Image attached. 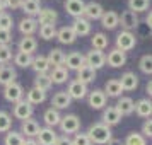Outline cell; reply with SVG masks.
I'll list each match as a JSON object with an SVG mask.
<instances>
[{"label":"cell","instance_id":"1","mask_svg":"<svg viewBox=\"0 0 152 145\" xmlns=\"http://www.w3.org/2000/svg\"><path fill=\"white\" fill-rule=\"evenodd\" d=\"M87 133V137H89L91 144L94 145H106L110 142L111 138H113V133H111V128L108 125L101 123V121H97V123H92L89 126V130L86 131Z\"/></svg>","mask_w":152,"mask_h":145},{"label":"cell","instance_id":"2","mask_svg":"<svg viewBox=\"0 0 152 145\" xmlns=\"http://www.w3.org/2000/svg\"><path fill=\"white\" fill-rule=\"evenodd\" d=\"M58 126H60L62 133H65L69 137L70 133H77L80 130V119H79L77 114H65V116H62Z\"/></svg>","mask_w":152,"mask_h":145},{"label":"cell","instance_id":"3","mask_svg":"<svg viewBox=\"0 0 152 145\" xmlns=\"http://www.w3.org/2000/svg\"><path fill=\"white\" fill-rule=\"evenodd\" d=\"M135 44H137V38H135V34L132 31H121L116 36V50L123 51V53L133 50Z\"/></svg>","mask_w":152,"mask_h":145},{"label":"cell","instance_id":"4","mask_svg":"<svg viewBox=\"0 0 152 145\" xmlns=\"http://www.w3.org/2000/svg\"><path fill=\"white\" fill-rule=\"evenodd\" d=\"M84 58H86V65L94 68L96 72L106 65V55H104V51H99V50L89 51L87 55H84Z\"/></svg>","mask_w":152,"mask_h":145},{"label":"cell","instance_id":"5","mask_svg":"<svg viewBox=\"0 0 152 145\" xmlns=\"http://www.w3.org/2000/svg\"><path fill=\"white\" fill-rule=\"evenodd\" d=\"M4 97L9 103H17V101L24 99V89H22V85L19 82H12V84H9V85H5L4 87Z\"/></svg>","mask_w":152,"mask_h":145},{"label":"cell","instance_id":"6","mask_svg":"<svg viewBox=\"0 0 152 145\" xmlns=\"http://www.w3.org/2000/svg\"><path fill=\"white\" fill-rule=\"evenodd\" d=\"M33 111H34V106H31L26 99H21V101L14 103L12 114H14V118H17V119H22V121H24V119H28V118L33 116Z\"/></svg>","mask_w":152,"mask_h":145},{"label":"cell","instance_id":"7","mask_svg":"<svg viewBox=\"0 0 152 145\" xmlns=\"http://www.w3.org/2000/svg\"><path fill=\"white\" fill-rule=\"evenodd\" d=\"M121 24V28L123 31H132V29H137L138 26V17L135 12H132V10H123L121 15H118V26Z\"/></svg>","mask_w":152,"mask_h":145},{"label":"cell","instance_id":"8","mask_svg":"<svg viewBox=\"0 0 152 145\" xmlns=\"http://www.w3.org/2000/svg\"><path fill=\"white\" fill-rule=\"evenodd\" d=\"M67 94H69L70 99H77V101H80V99H84V97L87 96V85L86 84H82L80 80H72V82L69 84V89L65 90Z\"/></svg>","mask_w":152,"mask_h":145},{"label":"cell","instance_id":"9","mask_svg":"<svg viewBox=\"0 0 152 145\" xmlns=\"http://www.w3.org/2000/svg\"><path fill=\"white\" fill-rule=\"evenodd\" d=\"M86 65V58L80 51H72L69 55H65V62H63V67L67 70H79L80 67Z\"/></svg>","mask_w":152,"mask_h":145},{"label":"cell","instance_id":"10","mask_svg":"<svg viewBox=\"0 0 152 145\" xmlns=\"http://www.w3.org/2000/svg\"><path fill=\"white\" fill-rule=\"evenodd\" d=\"M106 63L113 68H121L126 63V53H123V51H120L116 48L110 50L108 55H106Z\"/></svg>","mask_w":152,"mask_h":145},{"label":"cell","instance_id":"11","mask_svg":"<svg viewBox=\"0 0 152 145\" xmlns=\"http://www.w3.org/2000/svg\"><path fill=\"white\" fill-rule=\"evenodd\" d=\"M104 9L103 5L99 4V2H89V4H86V7H84V14L82 17L84 19H87V21H97V19H101V15H103Z\"/></svg>","mask_w":152,"mask_h":145},{"label":"cell","instance_id":"12","mask_svg":"<svg viewBox=\"0 0 152 145\" xmlns=\"http://www.w3.org/2000/svg\"><path fill=\"white\" fill-rule=\"evenodd\" d=\"M106 101H108V97L101 89H94L87 94V103L92 109H103L106 106Z\"/></svg>","mask_w":152,"mask_h":145},{"label":"cell","instance_id":"13","mask_svg":"<svg viewBox=\"0 0 152 145\" xmlns=\"http://www.w3.org/2000/svg\"><path fill=\"white\" fill-rule=\"evenodd\" d=\"M39 123L33 119V118H28V119H24L21 123V135L24 138H36L38 135V131H39Z\"/></svg>","mask_w":152,"mask_h":145},{"label":"cell","instance_id":"14","mask_svg":"<svg viewBox=\"0 0 152 145\" xmlns=\"http://www.w3.org/2000/svg\"><path fill=\"white\" fill-rule=\"evenodd\" d=\"M56 137L58 135H56V131L53 128L45 126V128H39L38 135H36V142H38V145H53Z\"/></svg>","mask_w":152,"mask_h":145},{"label":"cell","instance_id":"15","mask_svg":"<svg viewBox=\"0 0 152 145\" xmlns=\"http://www.w3.org/2000/svg\"><path fill=\"white\" fill-rule=\"evenodd\" d=\"M63 7L67 10V14H70L74 19H77V17H82L86 2H84V0H65Z\"/></svg>","mask_w":152,"mask_h":145},{"label":"cell","instance_id":"16","mask_svg":"<svg viewBox=\"0 0 152 145\" xmlns=\"http://www.w3.org/2000/svg\"><path fill=\"white\" fill-rule=\"evenodd\" d=\"M115 108H116V111L121 114V116H130L132 113H133V109H135V101H133L132 97L120 96Z\"/></svg>","mask_w":152,"mask_h":145},{"label":"cell","instance_id":"17","mask_svg":"<svg viewBox=\"0 0 152 145\" xmlns=\"http://www.w3.org/2000/svg\"><path fill=\"white\" fill-rule=\"evenodd\" d=\"M70 103H72V99L69 97V94H67L65 90H58V92L53 94V97H51V108L56 109V111L70 108Z\"/></svg>","mask_w":152,"mask_h":145},{"label":"cell","instance_id":"18","mask_svg":"<svg viewBox=\"0 0 152 145\" xmlns=\"http://www.w3.org/2000/svg\"><path fill=\"white\" fill-rule=\"evenodd\" d=\"M120 85H121V89L123 90H135L138 87V75L135 72H125L123 75L120 77Z\"/></svg>","mask_w":152,"mask_h":145},{"label":"cell","instance_id":"19","mask_svg":"<svg viewBox=\"0 0 152 145\" xmlns=\"http://www.w3.org/2000/svg\"><path fill=\"white\" fill-rule=\"evenodd\" d=\"M38 19V24H41V26H55V22H56V19H58V14H56V10H53V9H50V7H46V9H41L39 10V14L36 15Z\"/></svg>","mask_w":152,"mask_h":145},{"label":"cell","instance_id":"20","mask_svg":"<svg viewBox=\"0 0 152 145\" xmlns=\"http://www.w3.org/2000/svg\"><path fill=\"white\" fill-rule=\"evenodd\" d=\"M101 123H104V125H108V126H115V125H118L120 121H121V114L116 111V108L115 106H108L106 109L103 111V116H101Z\"/></svg>","mask_w":152,"mask_h":145},{"label":"cell","instance_id":"21","mask_svg":"<svg viewBox=\"0 0 152 145\" xmlns=\"http://www.w3.org/2000/svg\"><path fill=\"white\" fill-rule=\"evenodd\" d=\"M15 79H17V72L12 65H0V84L4 87L15 82Z\"/></svg>","mask_w":152,"mask_h":145},{"label":"cell","instance_id":"22","mask_svg":"<svg viewBox=\"0 0 152 145\" xmlns=\"http://www.w3.org/2000/svg\"><path fill=\"white\" fill-rule=\"evenodd\" d=\"M72 31L75 33V36L79 38V36H87L91 34V22L87 21V19H84V17H77V19H74V22H72Z\"/></svg>","mask_w":152,"mask_h":145},{"label":"cell","instance_id":"23","mask_svg":"<svg viewBox=\"0 0 152 145\" xmlns=\"http://www.w3.org/2000/svg\"><path fill=\"white\" fill-rule=\"evenodd\" d=\"M31 68L34 70L36 74H48L51 67H50L46 55H36V56H33V62H31Z\"/></svg>","mask_w":152,"mask_h":145},{"label":"cell","instance_id":"24","mask_svg":"<svg viewBox=\"0 0 152 145\" xmlns=\"http://www.w3.org/2000/svg\"><path fill=\"white\" fill-rule=\"evenodd\" d=\"M19 31L22 33V36H33L38 31V21L34 17H24L19 22Z\"/></svg>","mask_w":152,"mask_h":145},{"label":"cell","instance_id":"25","mask_svg":"<svg viewBox=\"0 0 152 145\" xmlns=\"http://www.w3.org/2000/svg\"><path fill=\"white\" fill-rule=\"evenodd\" d=\"M55 38L62 43V44H72V43H75V39H77L75 33L72 31L70 26H63V28H60L58 31H56Z\"/></svg>","mask_w":152,"mask_h":145},{"label":"cell","instance_id":"26","mask_svg":"<svg viewBox=\"0 0 152 145\" xmlns=\"http://www.w3.org/2000/svg\"><path fill=\"white\" fill-rule=\"evenodd\" d=\"M36 50H38V41H36L34 36H24L19 41V51L21 53H28V55H33Z\"/></svg>","mask_w":152,"mask_h":145},{"label":"cell","instance_id":"27","mask_svg":"<svg viewBox=\"0 0 152 145\" xmlns=\"http://www.w3.org/2000/svg\"><path fill=\"white\" fill-rule=\"evenodd\" d=\"M21 9L28 17H36L43 7H41V2H39V0H24Z\"/></svg>","mask_w":152,"mask_h":145},{"label":"cell","instance_id":"28","mask_svg":"<svg viewBox=\"0 0 152 145\" xmlns=\"http://www.w3.org/2000/svg\"><path fill=\"white\" fill-rule=\"evenodd\" d=\"M77 80H80L82 84H91L96 80V70L91 68V67H87V65H84V67H80V68L77 70Z\"/></svg>","mask_w":152,"mask_h":145},{"label":"cell","instance_id":"29","mask_svg":"<svg viewBox=\"0 0 152 145\" xmlns=\"http://www.w3.org/2000/svg\"><path fill=\"white\" fill-rule=\"evenodd\" d=\"M99 21L104 29H115L118 26V14L115 10H104Z\"/></svg>","mask_w":152,"mask_h":145},{"label":"cell","instance_id":"30","mask_svg":"<svg viewBox=\"0 0 152 145\" xmlns=\"http://www.w3.org/2000/svg\"><path fill=\"white\" fill-rule=\"evenodd\" d=\"M60 119H62L60 111L53 109V108H48V109L45 111V114H43V121L46 123V126H48V128H55V126H58Z\"/></svg>","mask_w":152,"mask_h":145},{"label":"cell","instance_id":"31","mask_svg":"<svg viewBox=\"0 0 152 145\" xmlns=\"http://www.w3.org/2000/svg\"><path fill=\"white\" fill-rule=\"evenodd\" d=\"M133 113H137L140 118H151L152 114V103L151 99H140L135 103V109Z\"/></svg>","mask_w":152,"mask_h":145},{"label":"cell","instance_id":"32","mask_svg":"<svg viewBox=\"0 0 152 145\" xmlns=\"http://www.w3.org/2000/svg\"><path fill=\"white\" fill-rule=\"evenodd\" d=\"M48 75L53 84H65L69 80V70L65 67H53Z\"/></svg>","mask_w":152,"mask_h":145},{"label":"cell","instance_id":"33","mask_svg":"<svg viewBox=\"0 0 152 145\" xmlns=\"http://www.w3.org/2000/svg\"><path fill=\"white\" fill-rule=\"evenodd\" d=\"M104 94H106V97H120L121 96V92H123V89H121V85H120V82H118V79H111V80H108V82L104 84Z\"/></svg>","mask_w":152,"mask_h":145},{"label":"cell","instance_id":"34","mask_svg":"<svg viewBox=\"0 0 152 145\" xmlns=\"http://www.w3.org/2000/svg\"><path fill=\"white\" fill-rule=\"evenodd\" d=\"M45 99H46V92H43V90L36 89V87H33V89H29L28 92H26V101H28L31 106L45 103Z\"/></svg>","mask_w":152,"mask_h":145},{"label":"cell","instance_id":"35","mask_svg":"<svg viewBox=\"0 0 152 145\" xmlns=\"http://www.w3.org/2000/svg\"><path fill=\"white\" fill-rule=\"evenodd\" d=\"M91 44H92V50H99V51H103V50L108 48L110 39H108V36L104 34V33H94L92 38H91Z\"/></svg>","mask_w":152,"mask_h":145},{"label":"cell","instance_id":"36","mask_svg":"<svg viewBox=\"0 0 152 145\" xmlns=\"http://www.w3.org/2000/svg\"><path fill=\"white\" fill-rule=\"evenodd\" d=\"M48 63L50 67H63V62H65V53H63L60 48H53L48 53Z\"/></svg>","mask_w":152,"mask_h":145},{"label":"cell","instance_id":"37","mask_svg":"<svg viewBox=\"0 0 152 145\" xmlns=\"http://www.w3.org/2000/svg\"><path fill=\"white\" fill-rule=\"evenodd\" d=\"M51 85H53V82H51V79H50L48 74H38L34 79V87L36 89L43 90V92H48L50 89H51Z\"/></svg>","mask_w":152,"mask_h":145},{"label":"cell","instance_id":"38","mask_svg":"<svg viewBox=\"0 0 152 145\" xmlns=\"http://www.w3.org/2000/svg\"><path fill=\"white\" fill-rule=\"evenodd\" d=\"M123 145H147V138H145L142 133L132 131V133H128L126 138L123 140Z\"/></svg>","mask_w":152,"mask_h":145},{"label":"cell","instance_id":"39","mask_svg":"<svg viewBox=\"0 0 152 145\" xmlns=\"http://www.w3.org/2000/svg\"><path fill=\"white\" fill-rule=\"evenodd\" d=\"M149 5H151V0H128V10L135 12V14L145 12Z\"/></svg>","mask_w":152,"mask_h":145},{"label":"cell","instance_id":"40","mask_svg":"<svg viewBox=\"0 0 152 145\" xmlns=\"http://www.w3.org/2000/svg\"><path fill=\"white\" fill-rule=\"evenodd\" d=\"M26 138L22 137L19 131H14V130H9L5 138H4V144L5 145H22Z\"/></svg>","mask_w":152,"mask_h":145},{"label":"cell","instance_id":"41","mask_svg":"<svg viewBox=\"0 0 152 145\" xmlns=\"http://www.w3.org/2000/svg\"><path fill=\"white\" fill-rule=\"evenodd\" d=\"M31 62H33V55L21 53V51H17L14 55V63L19 68H28V67H31Z\"/></svg>","mask_w":152,"mask_h":145},{"label":"cell","instance_id":"42","mask_svg":"<svg viewBox=\"0 0 152 145\" xmlns=\"http://www.w3.org/2000/svg\"><path fill=\"white\" fill-rule=\"evenodd\" d=\"M138 68H140V72L145 74V75H151L152 74V55L151 53H147V55H144L142 58H140Z\"/></svg>","mask_w":152,"mask_h":145},{"label":"cell","instance_id":"43","mask_svg":"<svg viewBox=\"0 0 152 145\" xmlns=\"http://www.w3.org/2000/svg\"><path fill=\"white\" fill-rule=\"evenodd\" d=\"M12 128V116L7 111H0V133H7Z\"/></svg>","mask_w":152,"mask_h":145},{"label":"cell","instance_id":"44","mask_svg":"<svg viewBox=\"0 0 152 145\" xmlns=\"http://www.w3.org/2000/svg\"><path fill=\"white\" fill-rule=\"evenodd\" d=\"M12 26H14V19L9 12H2L0 14V29L4 31H12Z\"/></svg>","mask_w":152,"mask_h":145},{"label":"cell","instance_id":"45","mask_svg":"<svg viewBox=\"0 0 152 145\" xmlns=\"http://www.w3.org/2000/svg\"><path fill=\"white\" fill-rule=\"evenodd\" d=\"M39 36H41L43 39H53L56 36V26H39Z\"/></svg>","mask_w":152,"mask_h":145},{"label":"cell","instance_id":"46","mask_svg":"<svg viewBox=\"0 0 152 145\" xmlns=\"http://www.w3.org/2000/svg\"><path fill=\"white\" fill-rule=\"evenodd\" d=\"M12 60V48L9 44H0V63L5 65Z\"/></svg>","mask_w":152,"mask_h":145},{"label":"cell","instance_id":"47","mask_svg":"<svg viewBox=\"0 0 152 145\" xmlns=\"http://www.w3.org/2000/svg\"><path fill=\"white\" fill-rule=\"evenodd\" d=\"M72 144L74 145H92L91 144L89 137H87V133H74V138H72Z\"/></svg>","mask_w":152,"mask_h":145},{"label":"cell","instance_id":"48","mask_svg":"<svg viewBox=\"0 0 152 145\" xmlns=\"http://www.w3.org/2000/svg\"><path fill=\"white\" fill-rule=\"evenodd\" d=\"M22 2L24 0H4V7L10 9V10H17V9H21Z\"/></svg>","mask_w":152,"mask_h":145},{"label":"cell","instance_id":"49","mask_svg":"<svg viewBox=\"0 0 152 145\" xmlns=\"http://www.w3.org/2000/svg\"><path fill=\"white\" fill-rule=\"evenodd\" d=\"M142 135H144L145 138L152 137V121H151V118H147L144 121V125H142Z\"/></svg>","mask_w":152,"mask_h":145},{"label":"cell","instance_id":"50","mask_svg":"<svg viewBox=\"0 0 152 145\" xmlns=\"http://www.w3.org/2000/svg\"><path fill=\"white\" fill-rule=\"evenodd\" d=\"M10 41H12V33L0 29V44H9Z\"/></svg>","mask_w":152,"mask_h":145},{"label":"cell","instance_id":"51","mask_svg":"<svg viewBox=\"0 0 152 145\" xmlns=\"http://www.w3.org/2000/svg\"><path fill=\"white\" fill-rule=\"evenodd\" d=\"M53 145H74L72 144V138L67 137V135H62V137H56L55 144Z\"/></svg>","mask_w":152,"mask_h":145},{"label":"cell","instance_id":"52","mask_svg":"<svg viewBox=\"0 0 152 145\" xmlns=\"http://www.w3.org/2000/svg\"><path fill=\"white\" fill-rule=\"evenodd\" d=\"M106 145H123V140H120V138H111Z\"/></svg>","mask_w":152,"mask_h":145},{"label":"cell","instance_id":"53","mask_svg":"<svg viewBox=\"0 0 152 145\" xmlns=\"http://www.w3.org/2000/svg\"><path fill=\"white\" fill-rule=\"evenodd\" d=\"M22 145H38V142H36L34 138H26V140H24V144Z\"/></svg>","mask_w":152,"mask_h":145},{"label":"cell","instance_id":"54","mask_svg":"<svg viewBox=\"0 0 152 145\" xmlns=\"http://www.w3.org/2000/svg\"><path fill=\"white\" fill-rule=\"evenodd\" d=\"M145 92L149 94V97H151V94H152V84H151V80L147 82V85H145Z\"/></svg>","mask_w":152,"mask_h":145},{"label":"cell","instance_id":"55","mask_svg":"<svg viewBox=\"0 0 152 145\" xmlns=\"http://www.w3.org/2000/svg\"><path fill=\"white\" fill-rule=\"evenodd\" d=\"M145 22H147V26L151 28V22H152V14H151V10H149V14H147V17H145Z\"/></svg>","mask_w":152,"mask_h":145},{"label":"cell","instance_id":"56","mask_svg":"<svg viewBox=\"0 0 152 145\" xmlns=\"http://www.w3.org/2000/svg\"><path fill=\"white\" fill-rule=\"evenodd\" d=\"M5 12V7H4V0H0V14Z\"/></svg>","mask_w":152,"mask_h":145}]
</instances>
